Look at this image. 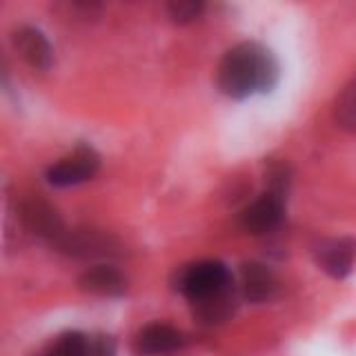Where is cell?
<instances>
[{
  "label": "cell",
  "mask_w": 356,
  "mask_h": 356,
  "mask_svg": "<svg viewBox=\"0 0 356 356\" xmlns=\"http://www.w3.org/2000/svg\"><path fill=\"white\" fill-rule=\"evenodd\" d=\"M278 60L265 44L245 40L222 56L216 70V85L234 100H245L259 94H270L278 83Z\"/></svg>",
  "instance_id": "1"
},
{
  "label": "cell",
  "mask_w": 356,
  "mask_h": 356,
  "mask_svg": "<svg viewBox=\"0 0 356 356\" xmlns=\"http://www.w3.org/2000/svg\"><path fill=\"white\" fill-rule=\"evenodd\" d=\"M174 287L196 307L200 303H207V300L229 292L234 287V278L225 263L198 261L192 265H185L176 274Z\"/></svg>",
  "instance_id": "2"
},
{
  "label": "cell",
  "mask_w": 356,
  "mask_h": 356,
  "mask_svg": "<svg viewBox=\"0 0 356 356\" xmlns=\"http://www.w3.org/2000/svg\"><path fill=\"white\" fill-rule=\"evenodd\" d=\"M285 200L287 196L274 194V192H263L248 207L241 209L238 214V225L243 232L261 236V234H270L276 227H281L285 218Z\"/></svg>",
  "instance_id": "3"
},
{
  "label": "cell",
  "mask_w": 356,
  "mask_h": 356,
  "mask_svg": "<svg viewBox=\"0 0 356 356\" xmlns=\"http://www.w3.org/2000/svg\"><path fill=\"white\" fill-rule=\"evenodd\" d=\"M100 167V156L89 145L76 147L67 159L58 161L47 170V183L54 187H74L87 183Z\"/></svg>",
  "instance_id": "4"
},
{
  "label": "cell",
  "mask_w": 356,
  "mask_h": 356,
  "mask_svg": "<svg viewBox=\"0 0 356 356\" xmlns=\"http://www.w3.org/2000/svg\"><path fill=\"white\" fill-rule=\"evenodd\" d=\"M18 216L22 220V225L31 234H36L40 238H47L51 243H56L67 232L58 211H56L47 200H42L38 196L22 200L18 207Z\"/></svg>",
  "instance_id": "5"
},
{
  "label": "cell",
  "mask_w": 356,
  "mask_h": 356,
  "mask_svg": "<svg viewBox=\"0 0 356 356\" xmlns=\"http://www.w3.org/2000/svg\"><path fill=\"white\" fill-rule=\"evenodd\" d=\"M187 345V337L167 323H149L134 339V352L138 356H167L181 352Z\"/></svg>",
  "instance_id": "6"
},
{
  "label": "cell",
  "mask_w": 356,
  "mask_h": 356,
  "mask_svg": "<svg viewBox=\"0 0 356 356\" xmlns=\"http://www.w3.org/2000/svg\"><path fill=\"white\" fill-rule=\"evenodd\" d=\"M56 248L67 256H76V259H96V256L114 254L118 245L109 234L96 229H67L56 241Z\"/></svg>",
  "instance_id": "7"
},
{
  "label": "cell",
  "mask_w": 356,
  "mask_h": 356,
  "mask_svg": "<svg viewBox=\"0 0 356 356\" xmlns=\"http://www.w3.org/2000/svg\"><path fill=\"white\" fill-rule=\"evenodd\" d=\"M316 265L332 278H345L356 261V241L350 236L325 238L314 248Z\"/></svg>",
  "instance_id": "8"
},
{
  "label": "cell",
  "mask_w": 356,
  "mask_h": 356,
  "mask_svg": "<svg viewBox=\"0 0 356 356\" xmlns=\"http://www.w3.org/2000/svg\"><path fill=\"white\" fill-rule=\"evenodd\" d=\"M78 287L87 294L103 296V298H116L127 292V278L118 267L100 263L85 270L78 278Z\"/></svg>",
  "instance_id": "9"
},
{
  "label": "cell",
  "mask_w": 356,
  "mask_h": 356,
  "mask_svg": "<svg viewBox=\"0 0 356 356\" xmlns=\"http://www.w3.org/2000/svg\"><path fill=\"white\" fill-rule=\"evenodd\" d=\"M14 47L33 70L47 72L54 65V49L47 36L36 27H20L14 33Z\"/></svg>",
  "instance_id": "10"
},
{
  "label": "cell",
  "mask_w": 356,
  "mask_h": 356,
  "mask_svg": "<svg viewBox=\"0 0 356 356\" xmlns=\"http://www.w3.org/2000/svg\"><path fill=\"white\" fill-rule=\"evenodd\" d=\"M241 292L250 303H265L276 292V276L263 263H245L241 267Z\"/></svg>",
  "instance_id": "11"
},
{
  "label": "cell",
  "mask_w": 356,
  "mask_h": 356,
  "mask_svg": "<svg viewBox=\"0 0 356 356\" xmlns=\"http://www.w3.org/2000/svg\"><path fill=\"white\" fill-rule=\"evenodd\" d=\"M194 312L200 318V323H205V325H216V323L227 321L234 312H236V289L232 287L229 292L211 298V300H207V303L196 305Z\"/></svg>",
  "instance_id": "12"
},
{
  "label": "cell",
  "mask_w": 356,
  "mask_h": 356,
  "mask_svg": "<svg viewBox=\"0 0 356 356\" xmlns=\"http://www.w3.org/2000/svg\"><path fill=\"white\" fill-rule=\"evenodd\" d=\"M334 118L341 129L356 134V78H352L339 94L337 103H334Z\"/></svg>",
  "instance_id": "13"
},
{
  "label": "cell",
  "mask_w": 356,
  "mask_h": 356,
  "mask_svg": "<svg viewBox=\"0 0 356 356\" xmlns=\"http://www.w3.org/2000/svg\"><path fill=\"white\" fill-rule=\"evenodd\" d=\"M42 356H92L89 339L81 332H67Z\"/></svg>",
  "instance_id": "14"
},
{
  "label": "cell",
  "mask_w": 356,
  "mask_h": 356,
  "mask_svg": "<svg viewBox=\"0 0 356 356\" xmlns=\"http://www.w3.org/2000/svg\"><path fill=\"white\" fill-rule=\"evenodd\" d=\"M205 11V5L200 0H174L167 5V14L178 25H189L200 18V14Z\"/></svg>",
  "instance_id": "15"
},
{
  "label": "cell",
  "mask_w": 356,
  "mask_h": 356,
  "mask_svg": "<svg viewBox=\"0 0 356 356\" xmlns=\"http://www.w3.org/2000/svg\"><path fill=\"white\" fill-rule=\"evenodd\" d=\"M89 352L92 356H116V345L109 337L89 339Z\"/></svg>",
  "instance_id": "16"
}]
</instances>
